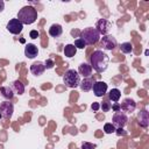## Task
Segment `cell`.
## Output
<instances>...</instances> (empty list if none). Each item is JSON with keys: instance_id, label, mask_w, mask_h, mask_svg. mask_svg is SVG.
<instances>
[{"instance_id": "16", "label": "cell", "mask_w": 149, "mask_h": 149, "mask_svg": "<svg viewBox=\"0 0 149 149\" xmlns=\"http://www.w3.org/2000/svg\"><path fill=\"white\" fill-rule=\"evenodd\" d=\"M93 84H94V80L91 77H88V78H83V80H80V83H79V86H80L81 91L88 92V91L92 90Z\"/></svg>"}, {"instance_id": "17", "label": "cell", "mask_w": 149, "mask_h": 149, "mask_svg": "<svg viewBox=\"0 0 149 149\" xmlns=\"http://www.w3.org/2000/svg\"><path fill=\"white\" fill-rule=\"evenodd\" d=\"M62 33H63V28L58 23H54L49 28V35L52 36V37H58V36L62 35Z\"/></svg>"}, {"instance_id": "1", "label": "cell", "mask_w": 149, "mask_h": 149, "mask_svg": "<svg viewBox=\"0 0 149 149\" xmlns=\"http://www.w3.org/2000/svg\"><path fill=\"white\" fill-rule=\"evenodd\" d=\"M109 63V57L102 50H95L90 57V65L97 72H104L107 70Z\"/></svg>"}, {"instance_id": "19", "label": "cell", "mask_w": 149, "mask_h": 149, "mask_svg": "<svg viewBox=\"0 0 149 149\" xmlns=\"http://www.w3.org/2000/svg\"><path fill=\"white\" fill-rule=\"evenodd\" d=\"M12 88L19 95H21V94L24 93V84H22V81H20V80H14L13 81V85H12Z\"/></svg>"}, {"instance_id": "5", "label": "cell", "mask_w": 149, "mask_h": 149, "mask_svg": "<svg viewBox=\"0 0 149 149\" xmlns=\"http://www.w3.org/2000/svg\"><path fill=\"white\" fill-rule=\"evenodd\" d=\"M100 43H101L102 49H105V50H107V51L114 50L115 47H116V44H118L115 37L112 36V35H105V36H102L101 40H100Z\"/></svg>"}, {"instance_id": "27", "label": "cell", "mask_w": 149, "mask_h": 149, "mask_svg": "<svg viewBox=\"0 0 149 149\" xmlns=\"http://www.w3.org/2000/svg\"><path fill=\"white\" fill-rule=\"evenodd\" d=\"M54 65H55V62H54L51 58H48V59L44 62V66H45V69H52Z\"/></svg>"}, {"instance_id": "10", "label": "cell", "mask_w": 149, "mask_h": 149, "mask_svg": "<svg viewBox=\"0 0 149 149\" xmlns=\"http://www.w3.org/2000/svg\"><path fill=\"white\" fill-rule=\"evenodd\" d=\"M107 88H108L107 84H106L105 81H101V80L94 81V84H93V87H92L94 95H95V97H98V98H101V97H104V95L106 94V92H107Z\"/></svg>"}, {"instance_id": "13", "label": "cell", "mask_w": 149, "mask_h": 149, "mask_svg": "<svg viewBox=\"0 0 149 149\" xmlns=\"http://www.w3.org/2000/svg\"><path fill=\"white\" fill-rule=\"evenodd\" d=\"M37 55H38V48L35 44H33V43L26 44V47H24V56L27 58L31 59V58H35Z\"/></svg>"}, {"instance_id": "12", "label": "cell", "mask_w": 149, "mask_h": 149, "mask_svg": "<svg viewBox=\"0 0 149 149\" xmlns=\"http://www.w3.org/2000/svg\"><path fill=\"white\" fill-rule=\"evenodd\" d=\"M137 120H139V125L142 128H147L149 126V112L147 111V108H143L139 112Z\"/></svg>"}, {"instance_id": "24", "label": "cell", "mask_w": 149, "mask_h": 149, "mask_svg": "<svg viewBox=\"0 0 149 149\" xmlns=\"http://www.w3.org/2000/svg\"><path fill=\"white\" fill-rule=\"evenodd\" d=\"M73 45L76 47V49H84V48L86 47V43H85L80 37H78V38H76V40H74Z\"/></svg>"}, {"instance_id": "22", "label": "cell", "mask_w": 149, "mask_h": 149, "mask_svg": "<svg viewBox=\"0 0 149 149\" xmlns=\"http://www.w3.org/2000/svg\"><path fill=\"white\" fill-rule=\"evenodd\" d=\"M120 50H121V52H123V54H130V52L133 51V45H132L130 42H123V43H121V45H120Z\"/></svg>"}, {"instance_id": "4", "label": "cell", "mask_w": 149, "mask_h": 149, "mask_svg": "<svg viewBox=\"0 0 149 149\" xmlns=\"http://www.w3.org/2000/svg\"><path fill=\"white\" fill-rule=\"evenodd\" d=\"M63 81H64L65 86H68L70 88H76L79 86L80 76L74 69H70V70L65 71L64 76H63Z\"/></svg>"}, {"instance_id": "11", "label": "cell", "mask_w": 149, "mask_h": 149, "mask_svg": "<svg viewBox=\"0 0 149 149\" xmlns=\"http://www.w3.org/2000/svg\"><path fill=\"white\" fill-rule=\"evenodd\" d=\"M120 107H121V109L123 111V113H132V112H134L135 108H136V102H135V100L132 99V98H125V99L122 100Z\"/></svg>"}, {"instance_id": "28", "label": "cell", "mask_w": 149, "mask_h": 149, "mask_svg": "<svg viewBox=\"0 0 149 149\" xmlns=\"http://www.w3.org/2000/svg\"><path fill=\"white\" fill-rule=\"evenodd\" d=\"M115 133H116L118 136H125V135H127V132L123 128H116L115 129Z\"/></svg>"}, {"instance_id": "20", "label": "cell", "mask_w": 149, "mask_h": 149, "mask_svg": "<svg viewBox=\"0 0 149 149\" xmlns=\"http://www.w3.org/2000/svg\"><path fill=\"white\" fill-rule=\"evenodd\" d=\"M121 98V92L120 90L118 88H112L109 92H108V100L113 101V102H118Z\"/></svg>"}, {"instance_id": "8", "label": "cell", "mask_w": 149, "mask_h": 149, "mask_svg": "<svg viewBox=\"0 0 149 149\" xmlns=\"http://www.w3.org/2000/svg\"><path fill=\"white\" fill-rule=\"evenodd\" d=\"M112 28V23L106 19H100L95 23V29L100 35H107Z\"/></svg>"}, {"instance_id": "9", "label": "cell", "mask_w": 149, "mask_h": 149, "mask_svg": "<svg viewBox=\"0 0 149 149\" xmlns=\"http://www.w3.org/2000/svg\"><path fill=\"white\" fill-rule=\"evenodd\" d=\"M13 112H14V106L12 102L9 101H2L0 104V114L2 118L5 119H10L12 115H13Z\"/></svg>"}, {"instance_id": "26", "label": "cell", "mask_w": 149, "mask_h": 149, "mask_svg": "<svg viewBox=\"0 0 149 149\" xmlns=\"http://www.w3.org/2000/svg\"><path fill=\"white\" fill-rule=\"evenodd\" d=\"M80 148H81V149H95V148H97V144L85 141V142L81 143V147H80Z\"/></svg>"}, {"instance_id": "30", "label": "cell", "mask_w": 149, "mask_h": 149, "mask_svg": "<svg viewBox=\"0 0 149 149\" xmlns=\"http://www.w3.org/2000/svg\"><path fill=\"white\" fill-rule=\"evenodd\" d=\"M111 109H113L114 112H119V111H121L120 104H119V102H114V104L112 105V108H111Z\"/></svg>"}, {"instance_id": "32", "label": "cell", "mask_w": 149, "mask_h": 149, "mask_svg": "<svg viewBox=\"0 0 149 149\" xmlns=\"http://www.w3.org/2000/svg\"><path fill=\"white\" fill-rule=\"evenodd\" d=\"M3 9H5V2H3L2 0H0V13H1Z\"/></svg>"}, {"instance_id": "6", "label": "cell", "mask_w": 149, "mask_h": 149, "mask_svg": "<svg viewBox=\"0 0 149 149\" xmlns=\"http://www.w3.org/2000/svg\"><path fill=\"white\" fill-rule=\"evenodd\" d=\"M112 121H113V125L116 126L118 128H123L128 122V116L126 113L119 111L114 113V115L112 116Z\"/></svg>"}, {"instance_id": "33", "label": "cell", "mask_w": 149, "mask_h": 149, "mask_svg": "<svg viewBox=\"0 0 149 149\" xmlns=\"http://www.w3.org/2000/svg\"><path fill=\"white\" fill-rule=\"evenodd\" d=\"M0 118H2V116H1V114H0Z\"/></svg>"}, {"instance_id": "21", "label": "cell", "mask_w": 149, "mask_h": 149, "mask_svg": "<svg viewBox=\"0 0 149 149\" xmlns=\"http://www.w3.org/2000/svg\"><path fill=\"white\" fill-rule=\"evenodd\" d=\"M63 51H64V56L71 58V57H73V56L76 55L77 49H76V47H74L73 44H66V45L64 47V50H63Z\"/></svg>"}, {"instance_id": "15", "label": "cell", "mask_w": 149, "mask_h": 149, "mask_svg": "<svg viewBox=\"0 0 149 149\" xmlns=\"http://www.w3.org/2000/svg\"><path fill=\"white\" fill-rule=\"evenodd\" d=\"M77 72L79 73V76H83L84 78H88V77H91V74H92V68H91V65L87 64V63H81V64L78 66V71H77Z\"/></svg>"}, {"instance_id": "31", "label": "cell", "mask_w": 149, "mask_h": 149, "mask_svg": "<svg viewBox=\"0 0 149 149\" xmlns=\"http://www.w3.org/2000/svg\"><path fill=\"white\" fill-rule=\"evenodd\" d=\"M91 108H92L94 112H97V111L100 108V104H99V102H93V104L91 105Z\"/></svg>"}, {"instance_id": "25", "label": "cell", "mask_w": 149, "mask_h": 149, "mask_svg": "<svg viewBox=\"0 0 149 149\" xmlns=\"http://www.w3.org/2000/svg\"><path fill=\"white\" fill-rule=\"evenodd\" d=\"M100 108L102 109V112H108V111H111V108H112V104H111L108 100H104V101L100 104Z\"/></svg>"}, {"instance_id": "29", "label": "cell", "mask_w": 149, "mask_h": 149, "mask_svg": "<svg viewBox=\"0 0 149 149\" xmlns=\"http://www.w3.org/2000/svg\"><path fill=\"white\" fill-rule=\"evenodd\" d=\"M29 36H30V38L35 40V38H37V37L40 36V34H38V31H37V30H30Z\"/></svg>"}, {"instance_id": "14", "label": "cell", "mask_w": 149, "mask_h": 149, "mask_svg": "<svg viewBox=\"0 0 149 149\" xmlns=\"http://www.w3.org/2000/svg\"><path fill=\"white\" fill-rule=\"evenodd\" d=\"M45 71V66H44V63L42 62H34L31 65H30V72L34 74V76H41L43 74Z\"/></svg>"}, {"instance_id": "3", "label": "cell", "mask_w": 149, "mask_h": 149, "mask_svg": "<svg viewBox=\"0 0 149 149\" xmlns=\"http://www.w3.org/2000/svg\"><path fill=\"white\" fill-rule=\"evenodd\" d=\"M79 37L86 43V45H92V44H95L100 40V34L97 31L95 28L87 27V28H84L80 31V36Z\"/></svg>"}, {"instance_id": "7", "label": "cell", "mask_w": 149, "mask_h": 149, "mask_svg": "<svg viewBox=\"0 0 149 149\" xmlns=\"http://www.w3.org/2000/svg\"><path fill=\"white\" fill-rule=\"evenodd\" d=\"M6 28H7V30H8L10 34H13V35H19V34L22 31V29H23V24H22L17 19H10V20L8 21Z\"/></svg>"}, {"instance_id": "2", "label": "cell", "mask_w": 149, "mask_h": 149, "mask_svg": "<svg viewBox=\"0 0 149 149\" xmlns=\"http://www.w3.org/2000/svg\"><path fill=\"white\" fill-rule=\"evenodd\" d=\"M16 19L22 24H31L37 20V10L33 6H24L19 10Z\"/></svg>"}, {"instance_id": "23", "label": "cell", "mask_w": 149, "mask_h": 149, "mask_svg": "<svg viewBox=\"0 0 149 149\" xmlns=\"http://www.w3.org/2000/svg\"><path fill=\"white\" fill-rule=\"evenodd\" d=\"M115 126L113 125V123H111V122H107V123H105V126H104V132L106 133V134H112V133H115Z\"/></svg>"}, {"instance_id": "18", "label": "cell", "mask_w": 149, "mask_h": 149, "mask_svg": "<svg viewBox=\"0 0 149 149\" xmlns=\"http://www.w3.org/2000/svg\"><path fill=\"white\" fill-rule=\"evenodd\" d=\"M0 92H1V95L7 100L13 99V97H14V91L10 86H2L0 88Z\"/></svg>"}]
</instances>
